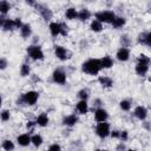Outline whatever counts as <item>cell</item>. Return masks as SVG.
<instances>
[{"label":"cell","mask_w":151,"mask_h":151,"mask_svg":"<svg viewBox=\"0 0 151 151\" xmlns=\"http://www.w3.org/2000/svg\"><path fill=\"white\" fill-rule=\"evenodd\" d=\"M11 9V4L7 1V0H1L0 2V12L2 15H5L6 13H8Z\"/></svg>","instance_id":"28"},{"label":"cell","mask_w":151,"mask_h":151,"mask_svg":"<svg viewBox=\"0 0 151 151\" xmlns=\"http://www.w3.org/2000/svg\"><path fill=\"white\" fill-rule=\"evenodd\" d=\"M0 116H1V120L2 122H7V120H9L11 112H9V110H2L1 113H0Z\"/></svg>","instance_id":"33"},{"label":"cell","mask_w":151,"mask_h":151,"mask_svg":"<svg viewBox=\"0 0 151 151\" xmlns=\"http://www.w3.org/2000/svg\"><path fill=\"white\" fill-rule=\"evenodd\" d=\"M22 98H24V101H25V105H28V106H33L35 105V103L38 101L39 99V93L37 91H27L25 93L21 94Z\"/></svg>","instance_id":"6"},{"label":"cell","mask_w":151,"mask_h":151,"mask_svg":"<svg viewBox=\"0 0 151 151\" xmlns=\"http://www.w3.org/2000/svg\"><path fill=\"white\" fill-rule=\"evenodd\" d=\"M35 123H37L38 126L45 127V126L48 125V123H50V118H48V116H47L46 113H40L39 116H37V118H35Z\"/></svg>","instance_id":"16"},{"label":"cell","mask_w":151,"mask_h":151,"mask_svg":"<svg viewBox=\"0 0 151 151\" xmlns=\"http://www.w3.org/2000/svg\"><path fill=\"white\" fill-rule=\"evenodd\" d=\"M143 125H144V127H145V129H147V130H151V125L149 124V122H145Z\"/></svg>","instance_id":"44"},{"label":"cell","mask_w":151,"mask_h":151,"mask_svg":"<svg viewBox=\"0 0 151 151\" xmlns=\"http://www.w3.org/2000/svg\"><path fill=\"white\" fill-rule=\"evenodd\" d=\"M94 132H96V134H97L99 138H101V139L106 138V137L111 133V131H110V124L106 123V122H100V123H98V124L96 125V127H94Z\"/></svg>","instance_id":"4"},{"label":"cell","mask_w":151,"mask_h":151,"mask_svg":"<svg viewBox=\"0 0 151 151\" xmlns=\"http://www.w3.org/2000/svg\"><path fill=\"white\" fill-rule=\"evenodd\" d=\"M31 140H32V144H33L35 147H39V146L42 144V142H44V139H42L41 134H39V133L33 134V136L31 137Z\"/></svg>","instance_id":"27"},{"label":"cell","mask_w":151,"mask_h":151,"mask_svg":"<svg viewBox=\"0 0 151 151\" xmlns=\"http://www.w3.org/2000/svg\"><path fill=\"white\" fill-rule=\"evenodd\" d=\"M35 125H37V123H35V122L28 120V122H27V124H26V127H27V130H28V131L33 132V131H34V126H35Z\"/></svg>","instance_id":"35"},{"label":"cell","mask_w":151,"mask_h":151,"mask_svg":"<svg viewBox=\"0 0 151 151\" xmlns=\"http://www.w3.org/2000/svg\"><path fill=\"white\" fill-rule=\"evenodd\" d=\"M60 26H61V31H60V34L63 35V37H66L67 35V33H68V27L65 25V24H60Z\"/></svg>","instance_id":"37"},{"label":"cell","mask_w":151,"mask_h":151,"mask_svg":"<svg viewBox=\"0 0 151 151\" xmlns=\"http://www.w3.org/2000/svg\"><path fill=\"white\" fill-rule=\"evenodd\" d=\"M7 67V60H6V58H1L0 59V70H5Z\"/></svg>","instance_id":"38"},{"label":"cell","mask_w":151,"mask_h":151,"mask_svg":"<svg viewBox=\"0 0 151 151\" xmlns=\"http://www.w3.org/2000/svg\"><path fill=\"white\" fill-rule=\"evenodd\" d=\"M65 17L68 20H74L76 18H78V11L74 7H68L65 11Z\"/></svg>","instance_id":"26"},{"label":"cell","mask_w":151,"mask_h":151,"mask_svg":"<svg viewBox=\"0 0 151 151\" xmlns=\"http://www.w3.org/2000/svg\"><path fill=\"white\" fill-rule=\"evenodd\" d=\"M32 34V28H31V25L29 24H24L20 28V35L24 38V39H27L29 38Z\"/></svg>","instance_id":"21"},{"label":"cell","mask_w":151,"mask_h":151,"mask_svg":"<svg viewBox=\"0 0 151 151\" xmlns=\"http://www.w3.org/2000/svg\"><path fill=\"white\" fill-rule=\"evenodd\" d=\"M48 28H50V33L52 37H58L60 34V31H61V26L59 22H55V21H52L50 22L48 25Z\"/></svg>","instance_id":"17"},{"label":"cell","mask_w":151,"mask_h":151,"mask_svg":"<svg viewBox=\"0 0 151 151\" xmlns=\"http://www.w3.org/2000/svg\"><path fill=\"white\" fill-rule=\"evenodd\" d=\"M120 38H122V39H120V42H122L123 47H127V46H129V44H130V38H129L126 34L122 35Z\"/></svg>","instance_id":"34"},{"label":"cell","mask_w":151,"mask_h":151,"mask_svg":"<svg viewBox=\"0 0 151 151\" xmlns=\"http://www.w3.org/2000/svg\"><path fill=\"white\" fill-rule=\"evenodd\" d=\"M54 55L59 59V60H61V61H65L66 59H68L70 57V54H68V51L64 47V46H61V45H55L54 46Z\"/></svg>","instance_id":"8"},{"label":"cell","mask_w":151,"mask_h":151,"mask_svg":"<svg viewBox=\"0 0 151 151\" xmlns=\"http://www.w3.org/2000/svg\"><path fill=\"white\" fill-rule=\"evenodd\" d=\"M133 114H134V117L138 118L139 120H145L146 117H147V110H146L145 106L139 105V106H137V107L134 109Z\"/></svg>","instance_id":"13"},{"label":"cell","mask_w":151,"mask_h":151,"mask_svg":"<svg viewBox=\"0 0 151 151\" xmlns=\"http://www.w3.org/2000/svg\"><path fill=\"white\" fill-rule=\"evenodd\" d=\"M151 63V59L146 54H139L137 58V64L134 66V71L138 76L144 77L149 71V65Z\"/></svg>","instance_id":"2"},{"label":"cell","mask_w":151,"mask_h":151,"mask_svg":"<svg viewBox=\"0 0 151 151\" xmlns=\"http://www.w3.org/2000/svg\"><path fill=\"white\" fill-rule=\"evenodd\" d=\"M14 22H15V28H21V26L24 25L20 18H15L14 19Z\"/></svg>","instance_id":"39"},{"label":"cell","mask_w":151,"mask_h":151,"mask_svg":"<svg viewBox=\"0 0 151 151\" xmlns=\"http://www.w3.org/2000/svg\"><path fill=\"white\" fill-rule=\"evenodd\" d=\"M117 149H118V150H120V149H125V145L123 144V142H122V144H119V145L117 146Z\"/></svg>","instance_id":"45"},{"label":"cell","mask_w":151,"mask_h":151,"mask_svg":"<svg viewBox=\"0 0 151 151\" xmlns=\"http://www.w3.org/2000/svg\"><path fill=\"white\" fill-rule=\"evenodd\" d=\"M109 118V113L106 110L101 109V107H98L96 111H94V119L97 123H100V122H106Z\"/></svg>","instance_id":"11"},{"label":"cell","mask_w":151,"mask_h":151,"mask_svg":"<svg viewBox=\"0 0 151 151\" xmlns=\"http://www.w3.org/2000/svg\"><path fill=\"white\" fill-rule=\"evenodd\" d=\"M98 83L104 87V88H109V87H112L113 86V80L112 78L107 77V76H100L98 78Z\"/></svg>","instance_id":"18"},{"label":"cell","mask_w":151,"mask_h":151,"mask_svg":"<svg viewBox=\"0 0 151 151\" xmlns=\"http://www.w3.org/2000/svg\"><path fill=\"white\" fill-rule=\"evenodd\" d=\"M91 12L87 9V8H83V9H80L79 12H78V19L80 20V21H87L90 18H91Z\"/></svg>","instance_id":"23"},{"label":"cell","mask_w":151,"mask_h":151,"mask_svg":"<svg viewBox=\"0 0 151 151\" xmlns=\"http://www.w3.org/2000/svg\"><path fill=\"white\" fill-rule=\"evenodd\" d=\"M26 52H27L28 57L32 60H44V58H45L41 47L38 46V45H31V46H28L26 48Z\"/></svg>","instance_id":"3"},{"label":"cell","mask_w":151,"mask_h":151,"mask_svg":"<svg viewBox=\"0 0 151 151\" xmlns=\"http://www.w3.org/2000/svg\"><path fill=\"white\" fill-rule=\"evenodd\" d=\"M17 142H18V144H19L20 146H22V147L28 146V145L32 143L31 136H29L28 133H21V134H19V136L17 137Z\"/></svg>","instance_id":"14"},{"label":"cell","mask_w":151,"mask_h":151,"mask_svg":"<svg viewBox=\"0 0 151 151\" xmlns=\"http://www.w3.org/2000/svg\"><path fill=\"white\" fill-rule=\"evenodd\" d=\"M90 28H91L92 32H96V33L101 32V31H103V22L99 21V20H97V19H94V20L91 21V24H90Z\"/></svg>","instance_id":"25"},{"label":"cell","mask_w":151,"mask_h":151,"mask_svg":"<svg viewBox=\"0 0 151 151\" xmlns=\"http://www.w3.org/2000/svg\"><path fill=\"white\" fill-rule=\"evenodd\" d=\"M119 107L123 111H130V109H131V101L127 100V99H123V100L119 101Z\"/></svg>","instance_id":"31"},{"label":"cell","mask_w":151,"mask_h":151,"mask_svg":"<svg viewBox=\"0 0 151 151\" xmlns=\"http://www.w3.org/2000/svg\"><path fill=\"white\" fill-rule=\"evenodd\" d=\"M26 4L28 5V6H37V2H35V0H26Z\"/></svg>","instance_id":"42"},{"label":"cell","mask_w":151,"mask_h":151,"mask_svg":"<svg viewBox=\"0 0 151 151\" xmlns=\"http://www.w3.org/2000/svg\"><path fill=\"white\" fill-rule=\"evenodd\" d=\"M110 136H111L112 138H119V137H120V131H118V130H113V131H111Z\"/></svg>","instance_id":"40"},{"label":"cell","mask_w":151,"mask_h":151,"mask_svg":"<svg viewBox=\"0 0 151 151\" xmlns=\"http://www.w3.org/2000/svg\"><path fill=\"white\" fill-rule=\"evenodd\" d=\"M119 139L122 140V142H126L127 139H129V132L127 131H120V137H119Z\"/></svg>","instance_id":"36"},{"label":"cell","mask_w":151,"mask_h":151,"mask_svg":"<svg viewBox=\"0 0 151 151\" xmlns=\"http://www.w3.org/2000/svg\"><path fill=\"white\" fill-rule=\"evenodd\" d=\"M138 42L139 44H143V45H146V46H151V32L139 34Z\"/></svg>","instance_id":"20"},{"label":"cell","mask_w":151,"mask_h":151,"mask_svg":"<svg viewBox=\"0 0 151 151\" xmlns=\"http://www.w3.org/2000/svg\"><path fill=\"white\" fill-rule=\"evenodd\" d=\"M101 68L103 67L100 64V59H96V58L87 59L81 64V71L90 76H97Z\"/></svg>","instance_id":"1"},{"label":"cell","mask_w":151,"mask_h":151,"mask_svg":"<svg viewBox=\"0 0 151 151\" xmlns=\"http://www.w3.org/2000/svg\"><path fill=\"white\" fill-rule=\"evenodd\" d=\"M52 79L55 84H59V85H64L66 83V73L60 70V68H57L53 71L52 73Z\"/></svg>","instance_id":"7"},{"label":"cell","mask_w":151,"mask_h":151,"mask_svg":"<svg viewBox=\"0 0 151 151\" xmlns=\"http://www.w3.org/2000/svg\"><path fill=\"white\" fill-rule=\"evenodd\" d=\"M35 7H37L39 14L41 15V18H42L45 21H50V20L52 19V17H53V12H52L48 7H46V6H44V5H37Z\"/></svg>","instance_id":"9"},{"label":"cell","mask_w":151,"mask_h":151,"mask_svg":"<svg viewBox=\"0 0 151 151\" xmlns=\"http://www.w3.org/2000/svg\"><path fill=\"white\" fill-rule=\"evenodd\" d=\"M78 117L76 114H68L66 117H64L63 119V124L66 125V126H74L77 123H78Z\"/></svg>","instance_id":"19"},{"label":"cell","mask_w":151,"mask_h":151,"mask_svg":"<svg viewBox=\"0 0 151 151\" xmlns=\"http://www.w3.org/2000/svg\"><path fill=\"white\" fill-rule=\"evenodd\" d=\"M125 24H126V19L124 17H116L112 21V27L118 29V28H122Z\"/></svg>","instance_id":"24"},{"label":"cell","mask_w":151,"mask_h":151,"mask_svg":"<svg viewBox=\"0 0 151 151\" xmlns=\"http://www.w3.org/2000/svg\"><path fill=\"white\" fill-rule=\"evenodd\" d=\"M93 105L100 106V105H101V100H100V99H94V100H93Z\"/></svg>","instance_id":"43"},{"label":"cell","mask_w":151,"mask_h":151,"mask_svg":"<svg viewBox=\"0 0 151 151\" xmlns=\"http://www.w3.org/2000/svg\"><path fill=\"white\" fill-rule=\"evenodd\" d=\"M0 25H1V28L4 31H12L15 28V22H14V19H6L4 17H1V20H0Z\"/></svg>","instance_id":"10"},{"label":"cell","mask_w":151,"mask_h":151,"mask_svg":"<svg viewBox=\"0 0 151 151\" xmlns=\"http://www.w3.org/2000/svg\"><path fill=\"white\" fill-rule=\"evenodd\" d=\"M94 18L104 24H112L113 19L116 18V14L112 11H100L94 14Z\"/></svg>","instance_id":"5"},{"label":"cell","mask_w":151,"mask_h":151,"mask_svg":"<svg viewBox=\"0 0 151 151\" xmlns=\"http://www.w3.org/2000/svg\"><path fill=\"white\" fill-rule=\"evenodd\" d=\"M116 57H117V59H118L119 61H127V60L130 59V50L122 46V47L117 51Z\"/></svg>","instance_id":"12"},{"label":"cell","mask_w":151,"mask_h":151,"mask_svg":"<svg viewBox=\"0 0 151 151\" xmlns=\"http://www.w3.org/2000/svg\"><path fill=\"white\" fill-rule=\"evenodd\" d=\"M29 73H31V67H29V65H28V64H22L21 67H20V76L25 78V77H28Z\"/></svg>","instance_id":"30"},{"label":"cell","mask_w":151,"mask_h":151,"mask_svg":"<svg viewBox=\"0 0 151 151\" xmlns=\"http://www.w3.org/2000/svg\"><path fill=\"white\" fill-rule=\"evenodd\" d=\"M76 110H77L78 113H80V114L87 113V111H88V104H87V101H86L85 99H80V100L76 104Z\"/></svg>","instance_id":"15"},{"label":"cell","mask_w":151,"mask_h":151,"mask_svg":"<svg viewBox=\"0 0 151 151\" xmlns=\"http://www.w3.org/2000/svg\"><path fill=\"white\" fill-rule=\"evenodd\" d=\"M100 64H101V67L105 68V70H109L113 66V59L110 57V55H105L100 59Z\"/></svg>","instance_id":"22"},{"label":"cell","mask_w":151,"mask_h":151,"mask_svg":"<svg viewBox=\"0 0 151 151\" xmlns=\"http://www.w3.org/2000/svg\"><path fill=\"white\" fill-rule=\"evenodd\" d=\"M1 147H2L5 151H12V150H14L15 145H14V143H13L11 139H5V140L2 142V144H1Z\"/></svg>","instance_id":"29"},{"label":"cell","mask_w":151,"mask_h":151,"mask_svg":"<svg viewBox=\"0 0 151 151\" xmlns=\"http://www.w3.org/2000/svg\"><path fill=\"white\" fill-rule=\"evenodd\" d=\"M48 150H61V146L59 145V144H52V145H50L48 146Z\"/></svg>","instance_id":"41"},{"label":"cell","mask_w":151,"mask_h":151,"mask_svg":"<svg viewBox=\"0 0 151 151\" xmlns=\"http://www.w3.org/2000/svg\"><path fill=\"white\" fill-rule=\"evenodd\" d=\"M77 96H78L79 99H85V100H87V98H88V96H90V92H88L87 88H81V90L78 92Z\"/></svg>","instance_id":"32"}]
</instances>
